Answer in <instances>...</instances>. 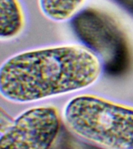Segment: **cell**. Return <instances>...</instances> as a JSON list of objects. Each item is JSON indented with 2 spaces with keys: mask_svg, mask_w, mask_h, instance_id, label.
Masks as SVG:
<instances>
[{
  "mask_svg": "<svg viewBox=\"0 0 133 149\" xmlns=\"http://www.w3.org/2000/svg\"><path fill=\"white\" fill-rule=\"evenodd\" d=\"M99 56L80 44L20 52L2 63L0 94L13 103H31L90 87L100 79Z\"/></svg>",
  "mask_w": 133,
  "mask_h": 149,
  "instance_id": "1",
  "label": "cell"
},
{
  "mask_svg": "<svg viewBox=\"0 0 133 149\" xmlns=\"http://www.w3.org/2000/svg\"><path fill=\"white\" fill-rule=\"evenodd\" d=\"M62 120L76 136L101 148L133 149V106L96 94H80L65 103Z\"/></svg>",
  "mask_w": 133,
  "mask_h": 149,
  "instance_id": "2",
  "label": "cell"
},
{
  "mask_svg": "<svg viewBox=\"0 0 133 149\" xmlns=\"http://www.w3.org/2000/svg\"><path fill=\"white\" fill-rule=\"evenodd\" d=\"M62 121V113L53 105L30 107L2 130L0 148H50L58 139Z\"/></svg>",
  "mask_w": 133,
  "mask_h": 149,
  "instance_id": "3",
  "label": "cell"
},
{
  "mask_svg": "<svg viewBox=\"0 0 133 149\" xmlns=\"http://www.w3.org/2000/svg\"><path fill=\"white\" fill-rule=\"evenodd\" d=\"M0 38L9 41L24 31L27 19L20 0H0Z\"/></svg>",
  "mask_w": 133,
  "mask_h": 149,
  "instance_id": "4",
  "label": "cell"
},
{
  "mask_svg": "<svg viewBox=\"0 0 133 149\" xmlns=\"http://www.w3.org/2000/svg\"><path fill=\"white\" fill-rule=\"evenodd\" d=\"M86 0H38L42 15L48 20L62 23L73 18Z\"/></svg>",
  "mask_w": 133,
  "mask_h": 149,
  "instance_id": "5",
  "label": "cell"
}]
</instances>
